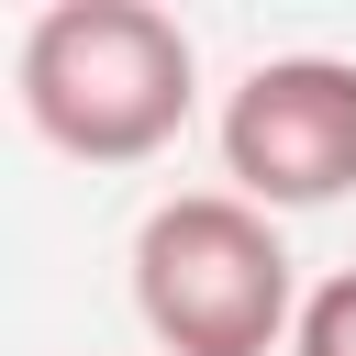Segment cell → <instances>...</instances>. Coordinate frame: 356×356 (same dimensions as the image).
Segmentation results:
<instances>
[{
    "instance_id": "277c9868",
    "label": "cell",
    "mask_w": 356,
    "mask_h": 356,
    "mask_svg": "<svg viewBox=\"0 0 356 356\" xmlns=\"http://www.w3.org/2000/svg\"><path fill=\"white\" fill-rule=\"evenodd\" d=\"M289 356H356V267H334V278L300 300V334H289Z\"/></svg>"
},
{
    "instance_id": "3957f363",
    "label": "cell",
    "mask_w": 356,
    "mask_h": 356,
    "mask_svg": "<svg viewBox=\"0 0 356 356\" xmlns=\"http://www.w3.org/2000/svg\"><path fill=\"white\" fill-rule=\"evenodd\" d=\"M222 178L256 211H323L356 189V67L345 56H267L222 100Z\"/></svg>"
},
{
    "instance_id": "7a4b0ae2",
    "label": "cell",
    "mask_w": 356,
    "mask_h": 356,
    "mask_svg": "<svg viewBox=\"0 0 356 356\" xmlns=\"http://www.w3.org/2000/svg\"><path fill=\"white\" fill-rule=\"evenodd\" d=\"M134 312L156 356H267L278 334H300V278L256 200L178 189L134 222Z\"/></svg>"
},
{
    "instance_id": "6da1fadb",
    "label": "cell",
    "mask_w": 356,
    "mask_h": 356,
    "mask_svg": "<svg viewBox=\"0 0 356 356\" xmlns=\"http://www.w3.org/2000/svg\"><path fill=\"white\" fill-rule=\"evenodd\" d=\"M200 89L189 33L156 0H56L22 33V122L78 167H145L178 145Z\"/></svg>"
}]
</instances>
